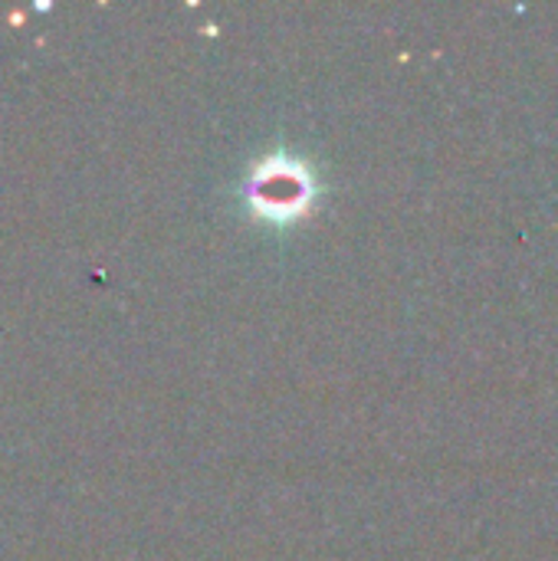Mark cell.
I'll return each mask as SVG.
<instances>
[{
  "mask_svg": "<svg viewBox=\"0 0 558 561\" xmlns=\"http://www.w3.org/2000/svg\"><path fill=\"white\" fill-rule=\"evenodd\" d=\"M316 174L296 154H266L250 168L247 201L260 220L293 224L316 201Z\"/></svg>",
  "mask_w": 558,
  "mask_h": 561,
  "instance_id": "1",
  "label": "cell"
}]
</instances>
